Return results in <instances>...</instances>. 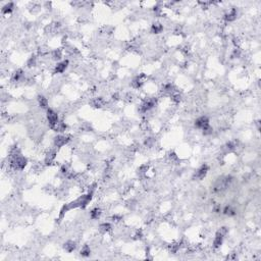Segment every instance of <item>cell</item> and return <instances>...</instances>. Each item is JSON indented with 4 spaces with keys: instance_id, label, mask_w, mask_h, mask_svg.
<instances>
[{
    "instance_id": "cell-14",
    "label": "cell",
    "mask_w": 261,
    "mask_h": 261,
    "mask_svg": "<svg viewBox=\"0 0 261 261\" xmlns=\"http://www.w3.org/2000/svg\"><path fill=\"white\" fill-rule=\"evenodd\" d=\"M91 104H92L93 107H95V108H101V107L105 104V101H104L101 97H98V98L93 99V100L91 101Z\"/></svg>"
},
{
    "instance_id": "cell-28",
    "label": "cell",
    "mask_w": 261,
    "mask_h": 261,
    "mask_svg": "<svg viewBox=\"0 0 261 261\" xmlns=\"http://www.w3.org/2000/svg\"><path fill=\"white\" fill-rule=\"evenodd\" d=\"M212 128L210 127H207L206 129H204V130H203V135H205V136H207V135H210V134H212Z\"/></svg>"
},
{
    "instance_id": "cell-16",
    "label": "cell",
    "mask_w": 261,
    "mask_h": 261,
    "mask_svg": "<svg viewBox=\"0 0 261 261\" xmlns=\"http://www.w3.org/2000/svg\"><path fill=\"white\" fill-rule=\"evenodd\" d=\"M162 30H163V26L159 23H154L151 26V33H152V34H159V33L162 32Z\"/></svg>"
},
{
    "instance_id": "cell-9",
    "label": "cell",
    "mask_w": 261,
    "mask_h": 261,
    "mask_svg": "<svg viewBox=\"0 0 261 261\" xmlns=\"http://www.w3.org/2000/svg\"><path fill=\"white\" fill-rule=\"evenodd\" d=\"M145 75L144 73H142V75L138 76L137 78L134 79V81L132 82V86H133L134 88H136V89H139L140 87H142V85L144 84V80H145Z\"/></svg>"
},
{
    "instance_id": "cell-12",
    "label": "cell",
    "mask_w": 261,
    "mask_h": 261,
    "mask_svg": "<svg viewBox=\"0 0 261 261\" xmlns=\"http://www.w3.org/2000/svg\"><path fill=\"white\" fill-rule=\"evenodd\" d=\"M237 15H238L237 9H236V8H232L230 11L224 15V18H226V21H233L236 18H237Z\"/></svg>"
},
{
    "instance_id": "cell-7",
    "label": "cell",
    "mask_w": 261,
    "mask_h": 261,
    "mask_svg": "<svg viewBox=\"0 0 261 261\" xmlns=\"http://www.w3.org/2000/svg\"><path fill=\"white\" fill-rule=\"evenodd\" d=\"M209 119H208L207 116H205V115H203V116H200L199 119H196V122H195V127L200 129V130H204V129H206L207 127H209Z\"/></svg>"
},
{
    "instance_id": "cell-3",
    "label": "cell",
    "mask_w": 261,
    "mask_h": 261,
    "mask_svg": "<svg viewBox=\"0 0 261 261\" xmlns=\"http://www.w3.org/2000/svg\"><path fill=\"white\" fill-rule=\"evenodd\" d=\"M27 163H28V160H27L26 157L24 156H18L15 158H11V166L15 169H18V170H23L24 167L27 166Z\"/></svg>"
},
{
    "instance_id": "cell-26",
    "label": "cell",
    "mask_w": 261,
    "mask_h": 261,
    "mask_svg": "<svg viewBox=\"0 0 261 261\" xmlns=\"http://www.w3.org/2000/svg\"><path fill=\"white\" fill-rule=\"evenodd\" d=\"M236 147H237V144H236L235 141H230V142H227V148L229 150H233Z\"/></svg>"
},
{
    "instance_id": "cell-19",
    "label": "cell",
    "mask_w": 261,
    "mask_h": 261,
    "mask_svg": "<svg viewBox=\"0 0 261 261\" xmlns=\"http://www.w3.org/2000/svg\"><path fill=\"white\" fill-rule=\"evenodd\" d=\"M38 102H39V105H40L41 108L48 109V100L46 97H44V96H39V98H38Z\"/></svg>"
},
{
    "instance_id": "cell-29",
    "label": "cell",
    "mask_w": 261,
    "mask_h": 261,
    "mask_svg": "<svg viewBox=\"0 0 261 261\" xmlns=\"http://www.w3.org/2000/svg\"><path fill=\"white\" fill-rule=\"evenodd\" d=\"M153 140H152V138H149V139H147L146 140V142H145V144L147 145V146H152V144H153Z\"/></svg>"
},
{
    "instance_id": "cell-4",
    "label": "cell",
    "mask_w": 261,
    "mask_h": 261,
    "mask_svg": "<svg viewBox=\"0 0 261 261\" xmlns=\"http://www.w3.org/2000/svg\"><path fill=\"white\" fill-rule=\"evenodd\" d=\"M208 170H209V167H208L207 164H205V163L202 164V165L195 171V174L193 175V180H197V181L203 180V178L206 177V175H207Z\"/></svg>"
},
{
    "instance_id": "cell-30",
    "label": "cell",
    "mask_w": 261,
    "mask_h": 261,
    "mask_svg": "<svg viewBox=\"0 0 261 261\" xmlns=\"http://www.w3.org/2000/svg\"><path fill=\"white\" fill-rule=\"evenodd\" d=\"M112 219H113V220H115V221H119V220H120V219H122V216L114 215L113 217H112Z\"/></svg>"
},
{
    "instance_id": "cell-6",
    "label": "cell",
    "mask_w": 261,
    "mask_h": 261,
    "mask_svg": "<svg viewBox=\"0 0 261 261\" xmlns=\"http://www.w3.org/2000/svg\"><path fill=\"white\" fill-rule=\"evenodd\" d=\"M70 136H65V135H58L54 138V145L57 148H60L64 145H67L70 142Z\"/></svg>"
},
{
    "instance_id": "cell-13",
    "label": "cell",
    "mask_w": 261,
    "mask_h": 261,
    "mask_svg": "<svg viewBox=\"0 0 261 261\" xmlns=\"http://www.w3.org/2000/svg\"><path fill=\"white\" fill-rule=\"evenodd\" d=\"M67 125L64 122H58L56 123L55 126H53L51 129L53 130L54 132H58V133H62V132H64L65 130H67Z\"/></svg>"
},
{
    "instance_id": "cell-17",
    "label": "cell",
    "mask_w": 261,
    "mask_h": 261,
    "mask_svg": "<svg viewBox=\"0 0 261 261\" xmlns=\"http://www.w3.org/2000/svg\"><path fill=\"white\" fill-rule=\"evenodd\" d=\"M222 212L226 214V215H229V216H233V215H236V214H237V211H236L235 208H233L230 205H227L226 207L223 208Z\"/></svg>"
},
{
    "instance_id": "cell-23",
    "label": "cell",
    "mask_w": 261,
    "mask_h": 261,
    "mask_svg": "<svg viewBox=\"0 0 261 261\" xmlns=\"http://www.w3.org/2000/svg\"><path fill=\"white\" fill-rule=\"evenodd\" d=\"M61 57H62V53L60 49H56V50H54L52 52V58L54 60H59V59H61Z\"/></svg>"
},
{
    "instance_id": "cell-22",
    "label": "cell",
    "mask_w": 261,
    "mask_h": 261,
    "mask_svg": "<svg viewBox=\"0 0 261 261\" xmlns=\"http://www.w3.org/2000/svg\"><path fill=\"white\" fill-rule=\"evenodd\" d=\"M23 75H24V71L21 70H16L15 73H13V77H12V81H15V82H18L21 80V77H23Z\"/></svg>"
},
{
    "instance_id": "cell-24",
    "label": "cell",
    "mask_w": 261,
    "mask_h": 261,
    "mask_svg": "<svg viewBox=\"0 0 261 261\" xmlns=\"http://www.w3.org/2000/svg\"><path fill=\"white\" fill-rule=\"evenodd\" d=\"M111 230V224L108 223V222H104V223H101L100 224V230L101 232H109Z\"/></svg>"
},
{
    "instance_id": "cell-11",
    "label": "cell",
    "mask_w": 261,
    "mask_h": 261,
    "mask_svg": "<svg viewBox=\"0 0 261 261\" xmlns=\"http://www.w3.org/2000/svg\"><path fill=\"white\" fill-rule=\"evenodd\" d=\"M55 158H56L55 151L54 150L49 151V152L47 153V155H46V157H45V163L47 164V165H50V164H52V162L55 160Z\"/></svg>"
},
{
    "instance_id": "cell-15",
    "label": "cell",
    "mask_w": 261,
    "mask_h": 261,
    "mask_svg": "<svg viewBox=\"0 0 261 261\" xmlns=\"http://www.w3.org/2000/svg\"><path fill=\"white\" fill-rule=\"evenodd\" d=\"M64 248L65 251H67V252H70H70H73V251H75V250H76L77 244L73 241H67V243L64 244Z\"/></svg>"
},
{
    "instance_id": "cell-21",
    "label": "cell",
    "mask_w": 261,
    "mask_h": 261,
    "mask_svg": "<svg viewBox=\"0 0 261 261\" xmlns=\"http://www.w3.org/2000/svg\"><path fill=\"white\" fill-rule=\"evenodd\" d=\"M80 253H81L82 256L88 257V256H90V254H91V249H90V247L88 245H85L83 247V249L81 250V252H80Z\"/></svg>"
},
{
    "instance_id": "cell-25",
    "label": "cell",
    "mask_w": 261,
    "mask_h": 261,
    "mask_svg": "<svg viewBox=\"0 0 261 261\" xmlns=\"http://www.w3.org/2000/svg\"><path fill=\"white\" fill-rule=\"evenodd\" d=\"M171 98H172V100H174L175 102L178 103V102H180V101H181V99H182V96H181L180 94H178V93H172Z\"/></svg>"
},
{
    "instance_id": "cell-20",
    "label": "cell",
    "mask_w": 261,
    "mask_h": 261,
    "mask_svg": "<svg viewBox=\"0 0 261 261\" xmlns=\"http://www.w3.org/2000/svg\"><path fill=\"white\" fill-rule=\"evenodd\" d=\"M101 215V209L100 208H94L91 212H90V216L92 219H98Z\"/></svg>"
},
{
    "instance_id": "cell-2",
    "label": "cell",
    "mask_w": 261,
    "mask_h": 261,
    "mask_svg": "<svg viewBox=\"0 0 261 261\" xmlns=\"http://www.w3.org/2000/svg\"><path fill=\"white\" fill-rule=\"evenodd\" d=\"M227 233V229L226 227H220V229L217 230V233H216V235H215V238H214V241H213V247H214V248L217 249V248H219V247L222 245L223 238H224V236H226Z\"/></svg>"
},
{
    "instance_id": "cell-5",
    "label": "cell",
    "mask_w": 261,
    "mask_h": 261,
    "mask_svg": "<svg viewBox=\"0 0 261 261\" xmlns=\"http://www.w3.org/2000/svg\"><path fill=\"white\" fill-rule=\"evenodd\" d=\"M47 120L49 122L50 128H52L53 126H55L56 123L59 122V120H58V114H57L56 112L53 110V109L48 108L47 109Z\"/></svg>"
},
{
    "instance_id": "cell-10",
    "label": "cell",
    "mask_w": 261,
    "mask_h": 261,
    "mask_svg": "<svg viewBox=\"0 0 261 261\" xmlns=\"http://www.w3.org/2000/svg\"><path fill=\"white\" fill-rule=\"evenodd\" d=\"M68 65V60H64V61L59 62V64H56L55 68H54V73H62L64 71L67 70Z\"/></svg>"
},
{
    "instance_id": "cell-8",
    "label": "cell",
    "mask_w": 261,
    "mask_h": 261,
    "mask_svg": "<svg viewBox=\"0 0 261 261\" xmlns=\"http://www.w3.org/2000/svg\"><path fill=\"white\" fill-rule=\"evenodd\" d=\"M156 104V100L155 99H148V100L145 101L144 103L141 105V111L142 112H147L149 111L150 109H152L153 107L155 106Z\"/></svg>"
},
{
    "instance_id": "cell-27",
    "label": "cell",
    "mask_w": 261,
    "mask_h": 261,
    "mask_svg": "<svg viewBox=\"0 0 261 261\" xmlns=\"http://www.w3.org/2000/svg\"><path fill=\"white\" fill-rule=\"evenodd\" d=\"M35 64H36V57H35V56L30 57V59L28 60V67H34Z\"/></svg>"
},
{
    "instance_id": "cell-1",
    "label": "cell",
    "mask_w": 261,
    "mask_h": 261,
    "mask_svg": "<svg viewBox=\"0 0 261 261\" xmlns=\"http://www.w3.org/2000/svg\"><path fill=\"white\" fill-rule=\"evenodd\" d=\"M96 185L94 184L92 187H91V190H89V193L86 194V195H83L81 196L78 199H76L75 201L68 203V204H65L64 207L61 208L60 210V213H59V218L58 220L62 219V217L64 216V214L67 212L68 210H71V209H75V208H85L87 207L88 204L90 203V201L92 200V197H93V194H94V187Z\"/></svg>"
},
{
    "instance_id": "cell-18",
    "label": "cell",
    "mask_w": 261,
    "mask_h": 261,
    "mask_svg": "<svg viewBox=\"0 0 261 261\" xmlns=\"http://www.w3.org/2000/svg\"><path fill=\"white\" fill-rule=\"evenodd\" d=\"M13 8H15V4H13V2H8L7 4H5L4 6L2 7V13H4V15L10 13L13 10Z\"/></svg>"
}]
</instances>
